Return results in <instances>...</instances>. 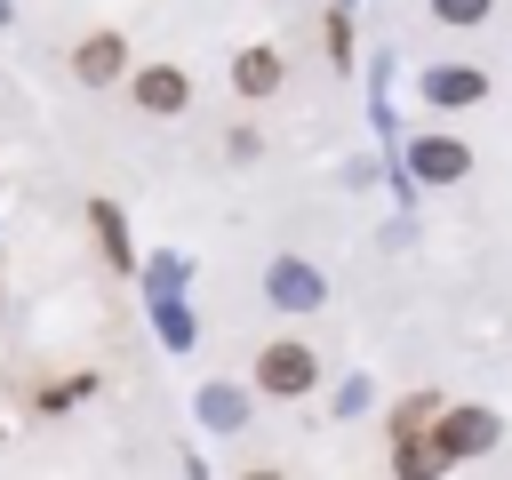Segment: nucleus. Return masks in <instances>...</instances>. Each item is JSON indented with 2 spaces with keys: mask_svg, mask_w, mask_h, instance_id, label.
Returning <instances> with one entry per match:
<instances>
[{
  "mask_svg": "<svg viewBox=\"0 0 512 480\" xmlns=\"http://www.w3.org/2000/svg\"><path fill=\"white\" fill-rule=\"evenodd\" d=\"M8 24H16V0H0V32H8Z\"/></svg>",
  "mask_w": 512,
  "mask_h": 480,
  "instance_id": "17",
  "label": "nucleus"
},
{
  "mask_svg": "<svg viewBox=\"0 0 512 480\" xmlns=\"http://www.w3.org/2000/svg\"><path fill=\"white\" fill-rule=\"evenodd\" d=\"M496 440H504V416L496 408H480V400H440L432 408V424H424V456H432V472H456V464H480V456H496Z\"/></svg>",
  "mask_w": 512,
  "mask_h": 480,
  "instance_id": "1",
  "label": "nucleus"
},
{
  "mask_svg": "<svg viewBox=\"0 0 512 480\" xmlns=\"http://www.w3.org/2000/svg\"><path fill=\"white\" fill-rule=\"evenodd\" d=\"M368 400H376L368 376H344V384H336V416H368Z\"/></svg>",
  "mask_w": 512,
  "mask_h": 480,
  "instance_id": "15",
  "label": "nucleus"
},
{
  "mask_svg": "<svg viewBox=\"0 0 512 480\" xmlns=\"http://www.w3.org/2000/svg\"><path fill=\"white\" fill-rule=\"evenodd\" d=\"M128 104L144 120H176V112H192V72L184 64H128Z\"/></svg>",
  "mask_w": 512,
  "mask_h": 480,
  "instance_id": "3",
  "label": "nucleus"
},
{
  "mask_svg": "<svg viewBox=\"0 0 512 480\" xmlns=\"http://www.w3.org/2000/svg\"><path fill=\"white\" fill-rule=\"evenodd\" d=\"M416 88H424V112H464V104L488 96V72L480 64H432Z\"/></svg>",
  "mask_w": 512,
  "mask_h": 480,
  "instance_id": "7",
  "label": "nucleus"
},
{
  "mask_svg": "<svg viewBox=\"0 0 512 480\" xmlns=\"http://www.w3.org/2000/svg\"><path fill=\"white\" fill-rule=\"evenodd\" d=\"M88 232H96V248H104L112 272H136V232H128L120 200H88Z\"/></svg>",
  "mask_w": 512,
  "mask_h": 480,
  "instance_id": "11",
  "label": "nucleus"
},
{
  "mask_svg": "<svg viewBox=\"0 0 512 480\" xmlns=\"http://www.w3.org/2000/svg\"><path fill=\"white\" fill-rule=\"evenodd\" d=\"M336 8H352V0H336Z\"/></svg>",
  "mask_w": 512,
  "mask_h": 480,
  "instance_id": "18",
  "label": "nucleus"
},
{
  "mask_svg": "<svg viewBox=\"0 0 512 480\" xmlns=\"http://www.w3.org/2000/svg\"><path fill=\"white\" fill-rule=\"evenodd\" d=\"M320 40H328V64H336V72H352V56H360V48H352V24H344V8H336V0H328V24H320Z\"/></svg>",
  "mask_w": 512,
  "mask_h": 480,
  "instance_id": "13",
  "label": "nucleus"
},
{
  "mask_svg": "<svg viewBox=\"0 0 512 480\" xmlns=\"http://www.w3.org/2000/svg\"><path fill=\"white\" fill-rule=\"evenodd\" d=\"M424 8H432L448 32H472V24H488V8H496V0H424Z\"/></svg>",
  "mask_w": 512,
  "mask_h": 480,
  "instance_id": "14",
  "label": "nucleus"
},
{
  "mask_svg": "<svg viewBox=\"0 0 512 480\" xmlns=\"http://www.w3.org/2000/svg\"><path fill=\"white\" fill-rule=\"evenodd\" d=\"M248 400H256V384H200L192 392V424L200 432H248Z\"/></svg>",
  "mask_w": 512,
  "mask_h": 480,
  "instance_id": "8",
  "label": "nucleus"
},
{
  "mask_svg": "<svg viewBox=\"0 0 512 480\" xmlns=\"http://www.w3.org/2000/svg\"><path fill=\"white\" fill-rule=\"evenodd\" d=\"M432 408H440L432 392H408V400L392 408V440H424V424H432Z\"/></svg>",
  "mask_w": 512,
  "mask_h": 480,
  "instance_id": "12",
  "label": "nucleus"
},
{
  "mask_svg": "<svg viewBox=\"0 0 512 480\" xmlns=\"http://www.w3.org/2000/svg\"><path fill=\"white\" fill-rule=\"evenodd\" d=\"M72 80H80V88H112V80H128V40H120L112 24H96V32L72 48Z\"/></svg>",
  "mask_w": 512,
  "mask_h": 480,
  "instance_id": "6",
  "label": "nucleus"
},
{
  "mask_svg": "<svg viewBox=\"0 0 512 480\" xmlns=\"http://www.w3.org/2000/svg\"><path fill=\"white\" fill-rule=\"evenodd\" d=\"M264 304L272 312H320L328 304V272L312 256H272L264 264Z\"/></svg>",
  "mask_w": 512,
  "mask_h": 480,
  "instance_id": "4",
  "label": "nucleus"
},
{
  "mask_svg": "<svg viewBox=\"0 0 512 480\" xmlns=\"http://www.w3.org/2000/svg\"><path fill=\"white\" fill-rule=\"evenodd\" d=\"M384 88H392V48H376V56H368V96H384Z\"/></svg>",
  "mask_w": 512,
  "mask_h": 480,
  "instance_id": "16",
  "label": "nucleus"
},
{
  "mask_svg": "<svg viewBox=\"0 0 512 480\" xmlns=\"http://www.w3.org/2000/svg\"><path fill=\"white\" fill-rule=\"evenodd\" d=\"M280 80H288V64H280V48H240L232 56V96H248V104H264V96H280Z\"/></svg>",
  "mask_w": 512,
  "mask_h": 480,
  "instance_id": "10",
  "label": "nucleus"
},
{
  "mask_svg": "<svg viewBox=\"0 0 512 480\" xmlns=\"http://www.w3.org/2000/svg\"><path fill=\"white\" fill-rule=\"evenodd\" d=\"M144 312H152V336H160V352H192L200 344V320H192V304H184V288H160V296H144Z\"/></svg>",
  "mask_w": 512,
  "mask_h": 480,
  "instance_id": "9",
  "label": "nucleus"
},
{
  "mask_svg": "<svg viewBox=\"0 0 512 480\" xmlns=\"http://www.w3.org/2000/svg\"><path fill=\"white\" fill-rule=\"evenodd\" d=\"M248 384H256L264 400H304V392H320V352H312L304 336H272V344H256Z\"/></svg>",
  "mask_w": 512,
  "mask_h": 480,
  "instance_id": "2",
  "label": "nucleus"
},
{
  "mask_svg": "<svg viewBox=\"0 0 512 480\" xmlns=\"http://www.w3.org/2000/svg\"><path fill=\"white\" fill-rule=\"evenodd\" d=\"M400 168H408L416 184H456V176H472V144L432 128V136H408V144H400Z\"/></svg>",
  "mask_w": 512,
  "mask_h": 480,
  "instance_id": "5",
  "label": "nucleus"
}]
</instances>
